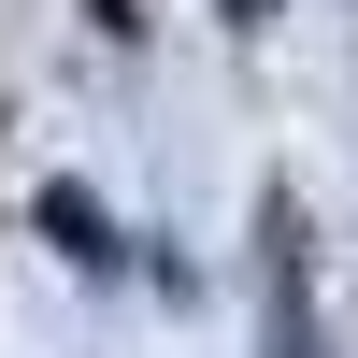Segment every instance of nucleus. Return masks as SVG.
Segmentation results:
<instances>
[{"label":"nucleus","mask_w":358,"mask_h":358,"mask_svg":"<svg viewBox=\"0 0 358 358\" xmlns=\"http://www.w3.org/2000/svg\"><path fill=\"white\" fill-rule=\"evenodd\" d=\"M229 15H273V0H229Z\"/></svg>","instance_id":"f03ea898"},{"label":"nucleus","mask_w":358,"mask_h":358,"mask_svg":"<svg viewBox=\"0 0 358 358\" xmlns=\"http://www.w3.org/2000/svg\"><path fill=\"white\" fill-rule=\"evenodd\" d=\"M43 229H57V244H72V258H115V244H101V201H72V187L43 201Z\"/></svg>","instance_id":"f257e3e1"}]
</instances>
